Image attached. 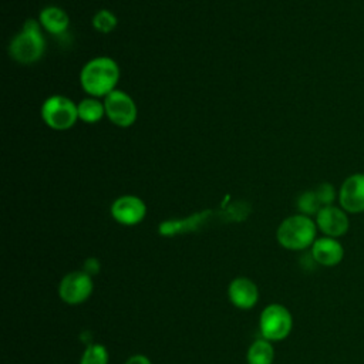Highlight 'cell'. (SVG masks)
Returning a JSON list of instances; mask_svg holds the SVG:
<instances>
[{
    "label": "cell",
    "instance_id": "cell-20",
    "mask_svg": "<svg viewBox=\"0 0 364 364\" xmlns=\"http://www.w3.org/2000/svg\"><path fill=\"white\" fill-rule=\"evenodd\" d=\"M98 270H100V262L95 257H90V259L85 260L82 272H85L87 274L92 276V274H97Z\"/></svg>",
    "mask_w": 364,
    "mask_h": 364
},
{
    "label": "cell",
    "instance_id": "cell-11",
    "mask_svg": "<svg viewBox=\"0 0 364 364\" xmlns=\"http://www.w3.org/2000/svg\"><path fill=\"white\" fill-rule=\"evenodd\" d=\"M311 256L321 266H336L344 257V249L336 237L323 236L311 245Z\"/></svg>",
    "mask_w": 364,
    "mask_h": 364
},
{
    "label": "cell",
    "instance_id": "cell-15",
    "mask_svg": "<svg viewBox=\"0 0 364 364\" xmlns=\"http://www.w3.org/2000/svg\"><path fill=\"white\" fill-rule=\"evenodd\" d=\"M247 364H272L274 360V350L269 340L259 338L252 343L246 354Z\"/></svg>",
    "mask_w": 364,
    "mask_h": 364
},
{
    "label": "cell",
    "instance_id": "cell-7",
    "mask_svg": "<svg viewBox=\"0 0 364 364\" xmlns=\"http://www.w3.org/2000/svg\"><path fill=\"white\" fill-rule=\"evenodd\" d=\"M92 293V279L85 272H71L63 277L58 294L67 304H80Z\"/></svg>",
    "mask_w": 364,
    "mask_h": 364
},
{
    "label": "cell",
    "instance_id": "cell-10",
    "mask_svg": "<svg viewBox=\"0 0 364 364\" xmlns=\"http://www.w3.org/2000/svg\"><path fill=\"white\" fill-rule=\"evenodd\" d=\"M317 229L324 233V236L340 237L347 233L350 228V220L347 212L341 206L328 205L318 210L316 215Z\"/></svg>",
    "mask_w": 364,
    "mask_h": 364
},
{
    "label": "cell",
    "instance_id": "cell-4",
    "mask_svg": "<svg viewBox=\"0 0 364 364\" xmlns=\"http://www.w3.org/2000/svg\"><path fill=\"white\" fill-rule=\"evenodd\" d=\"M41 119L54 131H67L78 121L77 104L65 95H50L41 105Z\"/></svg>",
    "mask_w": 364,
    "mask_h": 364
},
{
    "label": "cell",
    "instance_id": "cell-6",
    "mask_svg": "<svg viewBox=\"0 0 364 364\" xmlns=\"http://www.w3.org/2000/svg\"><path fill=\"white\" fill-rule=\"evenodd\" d=\"M105 117L111 124L119 128H128L135 124L138 108L129 94L121 90H114L104 100Z\"/></svg>",
    "mask_w": 364,
    "mask_h": 364
},
{
    "label": "cell",
    "instance_id": "cell-17",
    "mask_svg": "<svg viewBox=\"0 0 364 364\" xmlns=\"http://www.w3.org/2000/svg\"><path fill=\"white\" fill-rule=\"evenodd\" d=\"M297 209L300 210V213L307 215V216H313L317 215L318 210L323 208L316 191H306L303 192L299 198H297Z\"/></svg>",
    "mask_w": 364,
    "mask_h": 364
},
{
    "label": "cell",
    "instance_id": "cell-1",
    "mask_svg": "<svg viewBox=\"0 0 364 364\" xmlns=\"http://www.w3.org/2000/svg\"><path fill=\"white\" fill-rule=\"evenodd\" d=\"M119 81V67L111 57H94L88 60L80 71V84L82 90L95 98H105L117 90Z\"/></svg>",
    "mask_w": 364,
    "mask_h": 364
},
{
    "label": "cell",
    "instance_id": "cell-19",
    "mask_svg": "<svg viewBox=\"0 0 364 364\" xmlns=\"http://www.w3.org/2000/svg\"><path fill=\"white\" fill-rule=\"evenodd\" d=\"M314 191H316L323 208L328 206V205H333V202L336 199V191H334V186L331 183L323 182Z\"/></svg>",
    "mask_w": 364,
    "mask_h": 364
},
{
    "label": "cell",
    "instance_id": "cell-18",
    "mask_svg": "<svg viewBox=\"0 0 364 364\" xmlns=\"http://www.w3.org/2000/svg\"><path fill=\"white\" fill-rule=\"evenodd\" d=\"M108 351L102 344H90L81 355L80 364H107Z\"/></svg>",
    "mask_w": 364,
    "mask_h": 364
},
{
    "label": "cell",
    "instance_id": "cell-9",
    "mask_svg": "<svg viewBox=\"0 0 364 364\" xmlns=\"http://www.w3.org/2000/svg\"><path fill=\"white\" fill-rule=\"evenodd\" d=\"M340 206L347 213L364 212V173H353L347 176L337 193Z\"/></svg>",
    "mask_w": 364,
    "mask_h": 364
},
{
    "label": "cell",
    "instance_id": "cell-13",
    "mask_svg": "<svg viewBox=\"0 0 364 364\" xmlns=\"http://www.w3.org/2000/svg\"><path fill=\"white\" fill-rule=\"evenodd\" d=\"M38 23L47 33L61 36L68 30L70 17L67 11L58 6H47L40 11Z\"/></svg>",
    "mask_w": 364,
    "mask_h": 364
},
{
    "label": "cell",
    "instance_id": "cell-3",
    "mask_svg": "<svg viewBox=\"0 0 364 364\" xmlns=\"http://www.w3.org/2000/svg\"><path fill=\"white\" fill-rule=\"evenodd\" d=\"M317 225L310 216L297 213L286 218L277 228V242L289 250H304L316 240Z\"/></svg>",
    "mask_w": 364,
    "mask_h": 364
},
{
    "label": "cell",
    "instance_id": "cell-2",
    "mask_svg": "<svg viewBox=\"0 0 364 364\" xmlns=\"http://www.w3.org/2000/svg\"><path fill=\"white\" fill-rule=\"evenodd\" d=\"M46 51V40L43 34V27L38 21L28 18L23 28L13 37L9 44L10 57L23 65H30L37 63Z\"/></svg>",
    "mask_w": 364,
    "mask_h": 364
},
{
    "label": "cell",
    "instance_id": "cell-8",
    "mask_svg": "<svg viewBox=\"0 0 364 364\" xmlns=\"http://www.w3.org/2000/svg\"><path fill=\"white\" fill-rule=\"evenodd\" d=\"M111 216L121 225L134 226L144 220L146 215L145 202L135 195H122L111 205Z\"/></svg>",
    "mask_w": 364,
    "mask_h": 364
},
{
    "label": "cell",
    "instance_id": "cell-14",
    "mask_svg": "<svg viewBox=\"0 0 364 364\" xmlns=\"http://www.w3.org/2000/svg\"><path fill=\"white\" fill-rule=\"evenodd\" d=\"M78 119L84 124H97L105 117L104 101L95 97H87L77 104Z\"/></svg>",
    "mask_w": 364,
    "mask_h": 364
},
{
    "label": "cell",
    "instance_id": "cell-21",
    "mask_svg": "<svg viewBox=\"0 0 364 364\" xmlns=\"http://www.w3.org/2000/svg\"><path fill=\"white\" fill-rule=\"evenodd\" d=\"M125 364H151V360L142 354H136V355H132L129 357Z\"/></svg>",
    "mask_w": 364,
    "mask_h": 364
},
{
    "label": "cell",
    "instance_id": "cell-16",
    "mask_svg": "<svg viewBox=\"0 0 364 364\" xmlns=\"http://www.w3.org/2000/svg\"><path fill=\"white\" fill-rule=\"evenodd\" d=\"M91 24L95 31H98L101 34H108L117 28L118 18L112 11H109L107 9H101L92 16Z\"/></svg>",
    "mask_w": 364,
    "mask_h": 364
},
{
    "label": "cell",
    "instance_id": "cell-12",
    "mask_svg": "<svg viewBox=\"0 0 364 364\" xmlns=\"http://www.w3.org/2000/svg\"><path fill=\"white\" fill-rule=\"evenodd\" d=\"M228 294L232 304L242 310L252 309L259 299L257 286L247 277H236L232 280L228 289Z\"/></svg>",
    "mask_w": 364,
    "mask_h": 364
},
{
    "label": "cell",
    "instance_id": "cell-5",
    "mask_svg": "<svg viewBox=\"0 0 364 364\" xmlns=\"http://www.w3.org/2000/svg\"><path fill=\"white\" fill-rule=\"evenodd\" d=\"M293 327L290 311L282 304H269L260 314L259 328L262 337L269 341H280L286 338Z\"/></svg>",
    "mask_w": 364,
    "mask_h": 364
}]
</instances>
